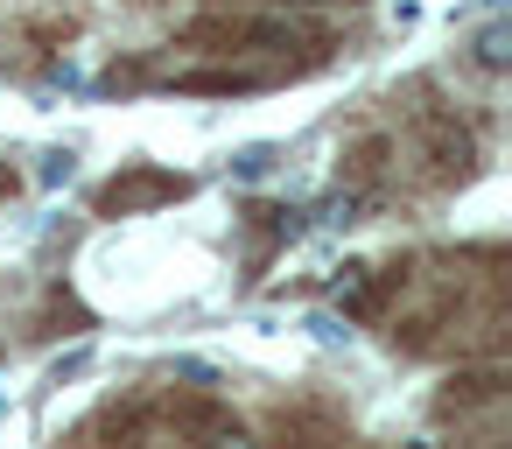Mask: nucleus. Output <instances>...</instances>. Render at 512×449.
I'll return each instance as SVG.
<instances>
[{"label": "nucleus", "instance_id": "nucleus-5", "mask_svg": "<svg viewBox=\"0 0 512 449\" xmlns=\"http://www.w3.org/2000/svg\"><path fill=\"white\" fill-rule=\"evenodd\" d=\"M267 78L260 71H190V78H176V92H260Z\"/></svg>", "mask_w": 512, "mask_h": 449}, {"label": "nucleus", "instance_id": "nucleus-2", "mask_svg": "<svg viewBox=\"0 0 512 449\" xmlns=\"http://www.w3.org/2000/svg\"><path fill=\"white\" fill-rule=\"evenodd\" d=\"M176 197H190V176H169V169H148V162H134L127 176H113V183L99 190V218H127V211L176 204Z\"/></svg>", "mask_w": 512, "mask_h": 449}, {"label": "nucleus", "instance_id": "nucleus-3", "mask_svg": "<svg viewBox=\"0 0 512 449\" xmlns=\"http://www.w3.org/2000/svg\"><path fill=\"white\" fill-rule=\"evenodd\" d=\"M428 155H435V169H442V176H463L477 148H470V134H463L456 120H442V113H428Z\"/></svg>", "mask_w": 512, "mask_h": 449}, {"label": "nucleus", "instance_id": "nucleus-1", "mask_svg": "<svg viewBox=\"0 0 512 449\" xmlns=\"http://www.w3.org/2000/svg\"><path fill=\"white\" fill-rule=\"evenodd\" d=\"M183 43H225V50H302L316 43L309 29L295 22H260V15H204L183 29Z\"/></svg>", "mask_w": 512, "mask_h": 449}, {"label": "nucleus", "instance_id": "nucleus-8", "mask_svg": "<svg viewBox=\"0 0 512 449\" xmlns=\"http://www.w3.org/2000/svg\"><path fill=\"white\" fill-rule=\"evenodd\" d=\"M8 190H15V176H8V169H0V197H8Z\"/></svg>", "mask_w": 512, "mask_h": 449}, {"label": "nucleus", "instance_id": "nucleus-7", "mask_svg": "<svg viewBox=\"0 0 512 449\" xmlns=\"http://www.w3.org/2000/svg\"><path fill=\"white\" fill-rule=\"evenodd\" d=\"M267 169H274V148H267V141H260V148H239V155H232V176H239V183H260Z\"/></svg>", "mask_w": 512, "mask_h": 449}, {"label": "nucleus", "instance_id": "nucleus-6", "mask_svg": "<svg viewBox=\"0 0 512 449\" xmlns=\"http://www.w3.org/2000/svg\"><path fill=\"white\" fill-rule=\"evenodd\" d=\"M477 64H484V71H505V64H512V29H505V22H491V29L477 36Z\"/></svg>", "mask_w": 512, "mask_h": 449}, {"label": "nucleus", "instance_id": "nucleus-4", "mask_svg": "<svg viewBox=\"0 0 512 449\" xmlns=\"http://www.w3.org/2000/svg\"><path fill=\"white\" fill-rule=\"evenodd\" d=\"M337 302H344L351 316H372V309H379V267H344Z\"/></svg>", "mask_w": 512, "mask_h": 449}]
</instances>
